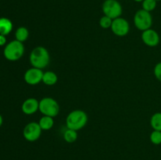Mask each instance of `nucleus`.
I'll use <instances>...</instances> for the list:
<instances>
[{
    "instance_id": "nucleus-1",
    "label": "nucleus",
    "mask_w": 161,
    "mask_h": 160,
    "mask_svg": "<svg viewBox=\"0 0 161 160\" xmlns=\"http://www.w3.org/2000/svg\"><path fill=\"white\" fill-rule=\"evenodd\" d=\"M30 64L33 67L43 69L50 64V56L48 50L43 46L35 47L29 56Z\"/></svg>"
},
{
    "instance_id": "nucleus-2",
    "label": "nucleus",
    "mask_w": 161,
    "mask_h": 160,
    "mask_svg": "<svg viewBox=\"0 0 161 160\" xmlns=\"http://www.w3.org/2000/svg\"><path fill=\"white\" fill-rule=\"evenodd\" d=\"M88 117L86 113L83 110H74L72 111L66 118V126L77 131L83 129L86 125Z\"/></svg>"
},
{
    "instance_id": "nucleus-3",
    "label": "nucleus",
    "mask_w": 161,
    "mask_h": 160,
    "mask_svg": "<svg viewBox=\"0 0 161 160\" xmlns=\"http://www.w3.org/2000/svg\"><path fill=\"white\" fill-rule=\"evenodd\" d=\"M25 53V45L23 42L13 40L7 43L3 50V55L9 61H16L23 56Z\"/></svg>"
},
{
    "instance_id": "nucleus-4",
    "label": "nucleus",
    "mask_w": 161,
    "mask_h": 160,
    "mask_svg": "<svg viewBox=\"0 0 161 160\" xmlns=\"http://www.w3.org/2000/svg\"><path fill=\"white\" fill-rule=\"evenodd\" d=\"M39 111L43 115L53 118L59 113L60 106L56 100L52 97H44L39 100Z\"/></svg>"
},
{
    "instance_id": "nucleus-5",
    "label": "nucleus",
    "mask_w": 161,
    "mask_h": 160,
    "mask_svg": "<svg viewBox=\"0 0 161 160\" xmlns=\"http://www.w3.org/2000/svg\"><path fill=\"white\" fill-rule=\"evenodd\" d=\"M134 24L138 30L144 31L151 28L153 24L152 15L148 11L143 9L137 11L134 17Z\"/></svg>"
},
{
    "instance_id": "nucleus-6",
    "label": "nucleus",
    "mask_w": 161,
    "mask_h": 160,
    "mask_svg": "<svg viewBox=\"0 0 161 160\" xmlns=\"http://www.w3.org/2000/svg\"><path fill=\"white\" fill-rule=\"evenodd\" d=\"M102 11L104 15L114 20L122 15L123 8L117 0H105L102 4Z\"/></svg>"
},
{
    "instance_id": "nucleus-7",
    "label": "nucleus",
    "mask_w": 161,
    "mask_h": 160,
    "mask_svg": "<svg viewBox=\"0 0 161 160\" xmlns=\"http://www.w3.org/2000/svg\"><path fill=\"white\" fill-rule=\"evenodd\" d=\"M42 130L39 122H31L27 124L23 130V136L26 141L34 142L40 137Z\"/></svg>"
},
{
    "instance_id": "nucleus-8",
    "label": "nucleus",
    "mask_w": 161,
    "mask_h": 160,
    "mask_svg": "<svg viewBox=\"0 0 161 160\" xmlns=\"http://www.w3.org/2000/svg\"><path fill=\"white\" fill-rule=\"evenodd\" d=\"M111 30L113 34L119 37H124L128 34L130 31V24L126 19L123 17H118L113 20Z\"/></svg>"
},
{
    "instance_id": "nucleus-9",
    "label": "nucleus",
    "mask_w": 161,
    "mask_h": 160,
    "mask_svg": "<svg viewBox=\"0 0 161 160\" xmlns=\"http://www.w3.org/2000/svg\"><path fill=\"white\" fill-rule=\"evenodd\" d=\"M42 75H43V72L42 69L32 67L25 72L24 78L25 83H28V85L34 86L42 82Z\"/></svg>"
},
{
    "instance_id": "nucleus-10",
    "label": "nucleus",
    "mask_w": 161,
    "mask_h": 160,
    "mask_svg": "<svg viewBox=\"0 0 161 160\" xmlns=\"http://www.w3.org/2000/svg\"><path fill=\"white\" fill-rule=\"evenodd\" d=\"M142 40L146 45L150 47L157 46L160 43V35L155 30L149 28L142 31Z\"/></svg>"
},
{
    "instance_id": "nucleus-11",
    "label": "nucleus",
    "mask_w": 161,
    "mask_h": 160,
    "mask_svg": "<svg viewBox=\"0 0 161 160\" xmlns=\"http://www.w3.org/2000/svg\"><path fill=\"white\" fill-rule=\"evenodd\" d=\"M39 101L34 97L26 99L21 105V110L25 115H33L39 110Z\"/></svg>"
},
{
    "instance_id": "nucleus-12",
    "label": "nucleus",
    "mask_w": 161,
    "mask_h": 160,
    "mask_svg": "<svg viewBox=\"0 0 161 160\" xmlns=\"http://www.w3.org/2000/svg\"><path fill=\"white\" fill-rule=\"evenodd\" d=\"M13 23L6 17H0V35H7L12 31Z\"/></svg>"
},
{
    "instance_id": "nucleus-13",
    "label": "nucleus",
    "mask_w": 161,
    "mask_h": 160,
    "mask_svg": "<svg viewBox=\"0 0 161 160\" xmlns=\"http://www.w3.org/2000/svg\"><path fill=\"white\" fill-rule=\"evenodd\" d=\"M42 82L47 86H53L58 82V75L52 71L43 72Z\"/></svg>"
},
{
    "instance_id": "nucleus-14",
    "label": "nucleus",
    "mask_w": 161,
    "mask_h": 160,
    "mask_svg": "<svg viewBox=\"0 0 161 160\" xmlns=\"http://www.w3.org/2000/svg\"><path fill=\"white\" fill-rule=\"evenodd\" d=\"M39 124L42 130H50L53 126V118L50 116L43 115L39 121Z\"/></svg>"
},
{
    "instance_id": "nucleus-15",
    "label": "nucleus",
    "mask_w": 161,
    "mask_h": 160,
    "mask_svg": "<svg viewBox=\"0 0 161 160\" xmlns=\"http://www.w3.org/2000/svg\"><path fill=\"white\" fill-rule=\"evenodd\" d=\"M28 36H29V31H28V28H26L25 27H20V28H18L16 30V40L19 41V42H24L28 39Z\"/></svg>"
},
{
    "instance_id": "nucleus-16",
    "label": "nucleus",
    "mask_w": 161,
    "mask_h": 160,
    "mask_svg": "<svg viewBox=\"0 0 161 160\" xmlns=\"http://www.w3.org/2000/svg\"><path fill=\"white\" fill-rule=\"evenodd\" d=\"M150 125L153 130L161 131V112H157L153 115L150 119Z\"/></svg>"
},
{
    "instance_id": "nucleus-17",
    "label": "nucleus",
    "mask_w": 161,
    "mask_h": 160,
    "mask_svg": "<svg viewBox=\"0 0 161 160\" xmlns=\"http://www.w3.org/2000/svg\"><path fill=\"white\" fill-rule=\"evenodd\" d=\"M63 137L64 140L67 143H74L77 140L78 137V133L77 131L73 130H71V129H67V130H65L63 135Z\"/></svg>"
},
{
    "instance_id": "nucleus-18",
    "label": "nucleus",
    "mask_w": 161,
    "mask_h": 160,
    "mask_svg": "<svg viewBox=\"0 0 161 160\" xmlns=\"http://www.w3.org/2000/svg\"><path fill=\"white\" fill-rule=\"evenodd\" d=\"M157 2L156 0H143L142 2V6L144 10L151 13L157 7Z\"/></svg>"
},
{
    "instance_id": "nucleus-19",
    "label": "nucleus",
    "mask_w": 161,
    "mask_h": 160,
    "mask_svg": "<svg viewBox=\"0 0 161 160\" xmlns=\"http://www.w3.org/2000/svg\"><path fill=\"white\" fill-rule=\"evenodd\" d=\"M150 141L155 145H160L161 144V131L158 130H153L151 133L150 136Z\"/></svg>"
},
{
    "instance_id": "nucleus-20",
    "label": "nucleus",
    "mask_w": 161,
    "mask_h": 160,
    "mask_svg": "<svg viewBox=\"0 0 161 160\" xmlns=\"http://www.w3.org/2000/svg\"><path fill=\"white\" fill-rule=\"evenodd\" d=\"M113 20V19H111L110 17L104 15L103 17H101L100 20H99V24H100V26L102 27V28H105V29H107V28H111Z\"/></svg>"
},
{
    "instance_id": "nucleus-21",
    "label": "nucleus",
    "mask_w": 161,
    "mask_h": 160,
    "mask_svg": "<svg viewBox=\"0 0 161 160\" xmlns=\"http://www.w3.org/2000/svg\"><path fill=\"white\" fill-rule=\"evenodd\" d=\"M153 73L157 79L161 82V62L157 63L156 64V66L154 67Z\"/></svg>"
},
{
    "instance_id": "nucleus-22",
    "label": "nucleus",
    "mask_w": 161,
    "mask_h": 160,
    "mask_svg": "<svg viewBox=\"0 0 161 160\" xmlns=\"http://www.w3.org/2000/svg\"><path fill=\"white\" fill-rule=\"evenodd\" d=\"M6 44V38L5 35H0V46H3Z\"/></svg>"
},
{
    "instance_id": "nucleus-23",
    "label": "nucleus",
    "mask_w": 161,
    "mask_h": 160,
    "mask_svg": "<svg viewBox=\"0 0 161 160\" xmlns=\"http://www.w3.org/2000/svg\"><path fill=\"white\" fill-rule=\"evenodd\" d=\"M3 116L0 115V127H1V125H3Z\"/></svg>"
},
{
    "instance_id": "nucleus-24",
    "label": "nucleus",
    "mask_w": 161,
    "mask_h": 160,
    "mask_svg": "<svg viewBox=\"0 0 161 160\" xmlns=\"http://www.w3.org/2000/svg\"><path fill=\"white\" fill-rule=\"evenodd\" d=\"M134 1L137 2V3H142V2L143 0H134Z\"/></svg>"
},
{
    "instance_id": "nucleus-25",
    "label": "nucleus",
    "mask_w": 161,
    "mask_h": 160,
    "mask_svg": "<svg viewBox=\"0 0 161 160\" xmlns=\"http://www.w3.org/2000/svg\"><path fill=\"white\" fill-rule=\"evenodd\" d=\"M157 2H159V1H161V0H156Z\"/></svg>"
}]
</instances>
